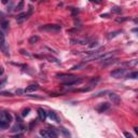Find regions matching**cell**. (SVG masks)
Wrapping results in <instances>:
<instances>
[{
	"mask_svg": "<svg viewBox=\"0 0 138 138\" xmlns=\"http://www.w3.org/2000/svg\"><path fill=\"white\" fill-rule=\"evenodd\" d=\"M10 138H23V135L22 134H17V135H14V136H11Z\"/></svg>",
	"mask_w": 138,
	"mask_h": 138,
	"instance_id": "cell-32",
	"label": "cell"
},
{
	"mask_svg": "<svg viewBox=\"0 0 138 138\" xmlns=\"http://www.w3.org/2000/svg\"><path fill=\"white\" fill-rule=\"evenodd\" d=\"M24 129H25V127H24L21 123H18V124L14 125V126L12 127V129H11V131H12V132H16V133H17V132H23Z\"/></svg>",
	"mask_w": 138,
	"mask_h": 138,
	"instance_id": "cell-12",
	"label": "cell"
},
{
	"mask_svg": "<svg viewBox=\"0 0 138 138\" xmlns=\"http://www.w3.org/2000/svg\"><path fill=\"white\" fill-rule=\"evenodd\" d=\"M111 10H112V12H114V13H118V14H120V13L122 12V9H121V8H119V6H113V8H112Z\"/></svg>",
	"mask_w": 138,
	"mask_h": 138,
	"instance_id": "cell-22",
	"label": "cell"
},
{
	"mask_svg": "<svg viewBox=\"0 0 138 138\" xmlns=\"http://www.w3.org/2000/svg\"><path fill=\"white\" fill-rule=\"evenodd\" d=\"M0 26L2 27V29H6L9 26V22L6 21V19H1V22H0Z\"/></svg>",
	"mask_w": 138,
	"mask_h": 138,
	"instance_id": "cell-18",
	"label": "cell"
},
{
	"mask_svg": "<svg viewBox=\"0 0 138 138\" xmlns=\"http://www.w3.org/2000/svg\"><path fill=\"white\" fill-rule=\"evenodd\" d=\"M83 67H84V63H82V64H79V65H75V66H73L72 68H71V70H81Z\"/></svg>",
	"mask_w": 138,
	"mask_h": 138,
	"instance_id": "cell-20",
	"label": "cell"
},
{
	"mask_svg": "<svg viewBox=\"0 0 138 138\" xmlns=\"http://www.w3.org/2000/svg\"><path fill=\"white\" fill-rule=\"evenodd\" d=\"M121 31H115V32H111V34H109V36H108V38L111 39V38H114V37L116 36L118 34H120Z\"/></svg>",
	"mask_w": 138,
	"mask_h": 138,
	"instance_id": "cell-25",
	"label": "cell"
},
{
	"mask_svg": "<svg viewBox=\"0 0 138 138\" xmlns=\"http://www.w3.org/2000/svg\"><path fill=\"white\" fill-rule=\"evenodd\" d=\"M29 111H30V109H29V108H27V109H25V110H24V111H23V113H22V115H23V116L27 115V114L29 113Z\"/></svg>",
	"mask_w": 138,
	"mask_h": 138,
	"instance_id": "cell-30",
	"label": "cell"
},
{
	"mask_svg": "<svg viewBox=\"0 0 138 138\" xmlns=\"http://www.w3.org/2000/svg\"><path fill=\"white\" fill-rule=\"evenodd\" d=\"M0 95H3V96H12V93L10 92H1Z\"/></svg>",
	"mask_w": 138,
	"mask_h": 138,
	"instance_id": "cell-29",
	"label": "cell"
},
{
	"mask_svg": "<svg viewBox=\"0 0 138 138\" xmlns=\"http://www.w3.org/2000/svg\"><path fill=\"white\" fill-rule=\"evenodd\" d=\"M72 42H77L79 44H87L88 41L86 39H78V40H72Z\"/></svg>",
	"mask_w": 138,
	"mask_h": 138,
	"instance_id": "cell-19",
	"label": "cell"
},
{
	"mask_svg": "<svg viewBox=\"0 0 138 138\" xmlns=\"http://www.w3.org/2000/svg\"><path fill=\"white\" fill-rule=\"evenodd\" d=\"M57 78H58V79H62V80L63 79H67L68 81L75 79V75H66V73H60V75H57Z\"/></svg>",
	"mask_w": 138,
	"mask_h": 138,
	"instance_id": "cell-8",
	"label": "cell"
},
{
	"mask_svg": "<svg viewBox=\"0 0 138 138\" xmlns=\"http://www.w3.org/2000/svg\"><path fill=\"white\" fill-rule=\"evenodd\" d=\"M23 6H24V1H19L18 4H17V6H15L14 10H15V11H21L22 9H23Z\"/></svg>",
	"mask_w": 138,
	"mask_h": 138,
	"instance_id": "cell-21",
	"label": "cell"
},
{
	"mask_svg": "<svg viewBox=\"0 0 138 138\" xmlns=\"http://www.w3.org/2000/svg\"><path fill=\"white\" fill-rule=\"evenodd\" d=\"M138 60L137 59H133V60H129V62H126V63H123V65L125 66H129V67H135L137 65Z\"/></svg>",
	"mask_w": 138,
	"mask_h": 138,
	"instance_id": "cell-14",
	"label": "cell"
},
{
	"mask_svg": "<svg viewBox=\"0 0 138 138\" xmlns=\"http://www.w3.org/2000/svg\"><path fill=\"white\" fill-rule=\"evenodd\" d=\"M47 116H49L50 119H52V120H54V121H56V122H58V118H57V115L55 114V112H53V111L47 112Z\"/></svg>",
	"mask_w": 138,
	"mask_h": 138,
	"instance_id": "cell-15",
	"label": "cell"
},
{
	"mask_svg": "<svg viewBox=\"0 0 138 138\" xmlns=\"http://www.w3.org/2000/svg\"><path fill=\"white\" fill-rule=\"evenodd\" d=\"M137 77H138V73L137 72H133V73H131V75H127V78H132V79H136Z\"/></svg>",
	"mask_w": 138,
	"mask_h": 138,
	"instance_id": "cell-26",
	"label": "cell"
},
{
	"mask_svg": "<svg viewBox=\"0 0 138 138\" xmlns=\"http://www.w3.org/2000/svg\"><path fill=\"white\" fill-rule=\"evenodd\" d=\"M115 58H107V59H105V60H103V62H101V65H103V66H108V65H110V64H113L114 62H115Z\"/></svg>",
	"mask_w": 138,
	"mask_h": 138,
	"instance_id": "cell-13",
	"label": "cell"
},
{
	"mask_svg": "<svg viewBox=\"0 0 138 138\" xmlns=\"http://www.w3.org/2000/svg\"><path fill=\"white\" fill-rule=\"evenodd\" d=\"M124 136L126 138H134V136L131 133H128V132H124Z\"/></svg>",
	"mask_w": 138,
	"mask_h": 138,
	"instance_id": "cell-28",
	"label": "cell"
},
{
	"mask_svg": "<svg viewBox=\"0 0 138 138\" xmlns=\"http://www.w3.org/2000/svg\"><path fill=\"white\" fill-rule=\"evenodd\" d=\"M4 41H6V38H4V34L1 31V30H0V47H2L4 44H6V42H4Z\"/></svg>",
	"mask_w": 138,
	"mask_h": 138,
	"instance_id": "cell-16",
	"label": "cell"
},
{
	"mask_svg": "<svg viewBox=\"0 0 138 138\" xmlns=\"http://www.w3.org/2000/svg\"><path fill=\"white\" fill-rule=\"evenodd\" d=\"M46 58H47V59L50 60V62H53V63H59V62H58L57 59H56V58H54V57H51V56H46Z\"/></svg>",
	"mask_w": 138,
	"mask_h": 138,
	"instance_id": "cell-27",
	"label": "cell"
},
{
	"mask_svg": "<svg viewBox=\"0 0 138 138\" xmlns=\"http://www.w3.org/2000/svg\"><path fill=\"white\" fill-rule=\"evenodd\" d=\"M40 135L43 138H56L55 132L51 131V129H42V131H40Z\"/></svg>",
	"mask_w": 138,
	"mask_h": 138,
	"instance_id": "cell-3",
	"label": "cell"
},
{
	"mask_svg": "<svg viewBox=\"0 0 138 138\" xmlns=\"http://www.w3.org/2000/svg\"><path fill=\"white\" fill-rule=\"evenodd\" d=\"M38 114H39V118L41 119L42 121H44L45 119H46V116H47V112H45V110H43V109H38Z\"/></svg>",
	"mask_w": 138,
	"mask_h": 138,
	"instance_id": "cell-11",
	"label": "cell"
},
{
	"mask_svg": "<svg viewBox=\"0 0 138 138\" xmlns=\"http://www.w3.org/2000/svg\"><path fill=\"white\" fill-rule=\"evenodd\" d=\"M21 53L23 54V55H26V56H30V54L28 53L27 51H25V50H21Z\"/></svg>",
	"mask_w": 138,
	"mask_h": 138,
	"instance_id": "cell-31",
	"label": "cell"
},
{
	"mask_svg": "<svg viewBox=\"0 0 138 138\" xmlns=\"http://www.w3.org/2000/svg\"><path fill=\"white\" fill-rule=\"evenodd\" d=\"M72 10V15H77L78 13H79V10L78 9H71Z\"/></svg>",
	"mask_w": 138,
	"mask_h": 138,
	"instance_id": "cell-33",
	"label": "cell"
},
{
	"mask_svg": "<svg viewBox=\"0 0 138 138\" xmlns=\"http://www.w3.org/2000/svg\"><path fill=\"white\" fill-rule=\"evenodd\" d=\"M62 29L60 25H55V24H49V25H43L40 27V30L44 31H52V32H57Z\"/></svg>",
	"mask_w": 138,
	"mask_h": 138,
	"instance_id": "cell-2",
	"label": "cell"
},
{
	"mask_svg": "<svg viewBox=\"0 0 138 138\" xmlns=\"http://www.w3.org/2000/svg\"><path fill=\"white\" fill-rule=\"evenodd\" d=\"M39 41V37L38 36H32L29 38V43L30 44H34V43H37Z\"/></svg>",
	"mask_w": 138,
	"mask_h": 138,
	"instance_id": "cell-17",
	"label": "cell"
},
{
	"mask_svg": "<svg viewBox=\"0 0 138 138\" xmlns=\"http://www.w3.org/2000/svg\"><path fill=\"white\" fill-rule=\"evenodd\" d=\"M115 21L118 22V23H122V22L128 21V17H126V16H124V17H118V18H115Z\"/></svg>",
	"mask_w": 138,
	"mask_h": 138,
	"instance_id": "cell-23",
	"label": "cell"
},
{
	"mask_svg": "<svg viewBox=\"0 0 138 138\" xmlns=\"http://www.w3.org/2000/svg\"><path fill=\"white\" fill-rule=\"evenodd\" d=\"M109 98H110V100L113 104H115V105H119V104L121 103V97L119 96L118 94H115V93H110Z\"/></svg>",
	"mask_w": 138,
	"mask_h": 138,
	"instance_id": "cell-6",
	"label": "cell"
},
{
	"mask_svg": "<svg viewBox=\"0 0 138 138\" xmlns=\"http://www.w3.org/2000/svg\"><path fill=\"white\" fill-rule=\"evenodd\" d=\"M60 131H62L63 133H64V135L66 136L67 138H69V137H70V134H69V132H67V129L65 128V127H62V128H60Z\"/></svg>",
	"mask_w": 138,
	"mask_h": 138,
	"instance_id": "cell-24",
	"label": "cell"
},
{
	"mask_svg": "<svg viewBox=\"0 0 138 138\" xmlns=\"http://www.w3.org/2000/svg\"><path fill=\"white\" fill-rule=\"evenodd\" d=\"M110 108V104H108V103H103V104H100V106H98L97 107V111L98 112H105L106 110H108Z\"/></svg>",
	"mask_w": 138,
	"mask_h": 138,
	"instance_id": "cell-7",
	"label": "cell"
},
{
	"mask_svg": "<svg viewBox=\"0 0 138 138\" xmlns=\"http://www.w3.org/2000/svg\"><path fill=\"white\" fill-rule=\"evenodd\" d=\"M39 88L38 84H31V85L27 86V87L25 88V92L26 93H31V92H34V91H37Z\"/></svg>",
	"mask_w": 138,
	"mask_h": 138,
	"instance_id": "cell-10",
	"label": "cell"
},
{
	"mask_svg": "<svg viewBox=\"0 0 138 138\" xmlns=\"http://www.w3.org/2000/svg\"><path fill=\"white\" fill-rule=\"evenodd\" d=\"M125 73H126V69L121 68V69H114L113 71H111L110 75L113 78H121V77H123Z\"/></svg>",
	"mask_w": 138,
	"mask_h": 138,
	"instance_id": "cell-4",
	"label": "cell"
},
{
	"mask_svg": "<svg viewBox=\"0 0 138 138\" xmlns=\"http://www.w3.org/2000/svg\"><path fill=\"white\" fill-rule=\"evenodd\" d=\"M3 68H2V67H0V75H3Z\"/></svg>",
	"mask_w": 138,
	"mask_h": 138,
	"instance_id": "cell-34",
	"label": "cell"
},
{
	"mask_svg": "<svg viewBox=\"0 0 138 138\" xmlns=\"http://www.w3.org/2000/svg\"><path fill=\"white\" fill-rule=\"evenodd\" d=\"M12 122V115L9 112L0 111V129H6Z\"/></svg>",
	"mask_w": 138,
	"mask_h": 138,
	"instance_id": "cell-1",
	"label": "cell"
},
{
	"mask_svg": "<svg viewBox=\"0 0 138 138\" xmlns=\"http://www.w3.org/2000/svg\"><path fill=\"white\" fill-rule=\"evenodd\" d=\"M31 13H32V8H30L29 11H28L27 13H26V12H25V13H22V14H19L18 16L16 17L17 22H19V23H21V22H23V21H25V19H27L28 17L31 15Z\"/></svg>",
	"mask_w": 138,
	"mask_h": 138,
	"instance_id": "cell-5",
	"label": "cell"
},
{
	"mask_svg": "<svg viewBox=\"0 0 138 138\" xmlns=\"http://www.w3.org/2000/svg\"><path fill=\"white\" fill-rule=\"evenodd\" d=\"M79 83H81V80L73 79V80H70V81L65 82L64 86H72V85H75V84H79Z\"/></svg>",
	"mask_w": 138,
	"mask_h": 138,
	"instance_id": "cell-9",
	"label": "cell"
}]
</instances>
